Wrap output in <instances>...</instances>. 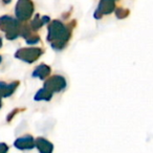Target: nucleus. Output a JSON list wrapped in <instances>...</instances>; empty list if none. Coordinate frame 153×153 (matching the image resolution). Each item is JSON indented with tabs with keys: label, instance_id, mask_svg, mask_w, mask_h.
Segmentation results:
<instances>
[]
</instances>
